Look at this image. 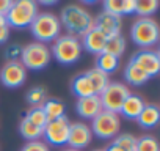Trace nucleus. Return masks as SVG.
<instances>
[{
    "mask_svg": "<svg viewBox=\"0 0 160 151\" xmlns=\"http://www.w3.org/2000/svg\"><path fill=\"white\" fill-rule=\"evenodd\" d=\"M58 19H60V24L74 38L87 35L94 27V18L80 5H68V7H64Z\"/></svg>",
    "mask_w": 160,
    "mask_h": 151,
    "instance_id": "nucleus-1",
    "label": "nucleus"
},
{
    "mask_svg": "<svg viewBox=\"0 0 160 151\" xmlns=\"http://www.w3.org/2000/svg\"><path fill=\"white\" fill-rule=\"evenodd\" d=\"M82 50L83 47L78 38L64 35V36H58L53 41L50 47V55H53V58L61 65H74L82 57Z\"/></svg>",
    "mask_w": 160,
    "mask_h": 151,
    "instance_id": "nucleus-2",
    "label": "nucleus"
},
{
    "mask_svg": "<svg viewBox=\"0 0 160 151\" xmlns=\"http://www.w3.org/2000/svg\"><path fill=\"white\" fill-rule=\"evenodd\" d=\"M33 36L38 39V43H50L55 41L60 36L61 24L60 19L52 13H38L35 21L30 25Z\"/></svg>",
    "mask_w": 160,
    "mask_h": 151,
    "instance_id": "nucleus-3",
    "label": "nucleus"
},
{
    "mask_svg": "<svg viewBox=\"0 0 160 151\" xmlns=\"http://www.w3.org/2000/svg\"><path fill=\"white\" fill-rule=\"evenodd\" d=\"M38 16V3L33 0H18L13 2L7 18L8 27L14 29H25L30 27L35 18Z\"/></svg>",
    "mask_w": 160,
    "mask_h": 151,
    "instance_id": "nucleus-4",
    "label": "nucleus"
},
{
    "mask_svg": "<svg viewBox=\"0 0 160 151\" xmlns=\"http://www.w3.org/2000/svg\"><path fill=\"white\" fill-rule=\"evenodd\" d=\"M130 36L137 46L144 49L152 47L158 43V36H160L158 24L151 18H140L133 22L130 29Z\"/></svg>",
    "mask_w": 160,
    "mask_h": 151,
    "instance_id": "nucleus-5",
    "label": "nucleus"
},
{
    "mask_svg": "<svg viewBox=\"0 0 160 151\" xmlns=\"http://www.w3.org/2000/svg\"><path fill=\"white\" fill-rule=\"evenodd\" d=\"M50 49L42 43H30L22 47V66L32 71H41L50 63Z\"/></svg>",
    "mask_w": 160,
    "mask_h": 151,
    "instance_id": "nucleus-6",
    "label": "nucleus"
},
{
    "mask_svg": "<svg viewBox=\"0 0 160 151\" xmlns=\"http://www.w3.org/2000/svg\"><path fill=\"white\" fill-rule=\"evenodd\" d=\"M91 132L99 138H112L116 137L121 129V120L118 113L102 110L96 118L91 120Z\"/></svg>",
    "mask_w": 160,
    "mask_h": 151,
    "instance_id": "nucleus-7",
    "label": "nucleus"
},
{
    "mask_svg": "<svg viewBox=\"0 0 160 151\" xmlns=\"http://www.w3.org/2000/svg\"><path fill=\"white\" fill-rule=\"evenodd\" d=\"M129 95H130V91L126 85L113 82V84H108L105 87V90L99 95V99H101L104 110L119 113V110H121V107H122V104H124V101L127 99Z\"/></svg>",
    "mask_w": 160,
    "mask_h": 151,
    "instance_id": "nucleus-8",
    "label": "nucleus"
},
{
    "mask_svg": "<svg viewBox=\"0 0 160 151\" xmlns=\"http://www.w3.org/2000/svg\"><path fill=\"white\" fill-rule=\"evenodd\" d=\"M69 128H71V121L68 120V117H60L57 120L47 121V124L42 129V135L46 137V140L53 145V146H61L68 143V137H69Z\"/></svg>",
    "mask_w": 160,
    "mask_h": 151,
    "instance_id": "nucleus-9",
    "label": "nucleus"
},
{
    "mask_svg": "<svg viewBox=\"0 0 160 151\" xmlns=\"http://www.w3.org/2000/svg\"><path fill=\"white\" fill-rule=\"evenodd\" d=\"M27 79V69L22 66L21 61L5 63L0 69V82L8 88H18L21 87Z\"/></svg>",
    "mask_w": 160,
    "mask_h": 151,
    "instance_id": "nucleus-10",
    "label": "nucleus"
},
{
    "mask_svg": "<svg viewBox=\"0 0 160 151\" xmlns=\"http://www.w3.org/2000/svg\"><path fill=\"white\" fill-rule=\"evenodd\" d=\"M130 63L137 65L141 71H144L149 76V77H154V76H157L158 71H160V54L157 50L143 49V50H138L130 58Z\"/></svg>",
    "mask_w": 160,
    "mask_h": 151,
    "instance_id": "nucleus-11",
    "label": "nucleus"
},
{
    "mask_svg": "<svg viewBox=\"0 0 160 151\" xmlns=\"http://www.w3.org/2000/svg\"><path fill=\"white\" fill-rule=\"evenodd\" d=\"M93 138V132L88 124L85 123H72L69 128V137H68V145L72 149H82L90 145Z\"/></svg>",
    "mask_w": 160,
    "mask_h": 151,
    "instance_id": "nucleus-12",
    "label": "nucleus"
},
{
    "mask_svg": "<svg viewBox=\"0 0 160 151\" xmlns=\"http://www.w3.org/2000/svg\"><path fill=\"white\" fill-rule=\"evenodd\" d=\"M94 29H98L107 38L118 36V35H121V18L102 11L94 19Z\"/></svg>",
    "mask_w": 160,
    "mask_h": 151,
    "instance_id": "nucleus-13",
    "label": "nucleus"
},
{
    "mask_svg": "<svg viewBox=\"0 0 160 151\" xmlns=\"http://www.w3.org/2000/svg\"><path fill=\"white\" fill-rule=\"evenodd\" d=\"M75 110H77V113L82 117V118L93 120L104 109H102V104H101L99 96L98 95H91V96H87V98H78L77 99V104H75Z\"/></svg>",
    "mask_w": 160,
    "mask_h": 151,
    "instance_id": "nucleus-14",
    "label": "nucleus"
},
{
    "mask_svg": "<svg viewBox=\"0 0 160 151\" xmlns=\"http://www.w3.org/2000/svg\"><path fill=\"white\" fill-rule=\"evenodd\" d=\"M80 43H82V47L87 49L88 52L99 55V54L104 52V47H105V43H107V36L104 33H101L98 29L93 27L87 35H83V39Z\"/></svg>",
    "mask_w": 160,
    "mask_h": 151,
    "instance_id": "nucleus-15",
    "label": "nucleus"
},
{
    "mask_svg": "<svg viewBox=\"0 0 160 151\" xmlns=\"http://www.w3.org/2000/svg\"><path fill=\"white\" fill-rule=\"evenodd\" d=\"M135 2L137 0H107L104 2V11L121 18L122 14L135 13Z\"/></svg>",
    "mask_w": 160,
    "mask_h": 151,
    "instance_id": "nucleus-16",
    "label": "nucleus"
},
{
    "mask_svg": "<svg viewBox=\"0 0 160 151\" xmlns=\"http://www.w3.org/2000/svg\"><path fill=\"white\" fill-rule=\"evenodd\" d=\"M144 106H146V102H144L140 96L130 93V95L127 96V99L124 101V104H122L119 113H122V117L127 118V120H137Z\"/></svg>",
    "mask_w": 160,
    "mask_h": 151,
    "instance_id": "nucleus-17",
    "label": "nucleus"
},
{
    "mask_svg": "<svg viewBox=\"0 0 160 151\" xmlns=\"http://www.w3.org/2000/svg\"><path fill=\"white\" fill-rule=\"evenodd\" d=\"M160 120V110L155 104H146L141 110V113L138 115L137 121L141 128L144 129H151V128H155V124L158 123Z\"/></svg>",
    "mask_w": 160,
    "mask_h": 151,
    "instance_id": "nucleus-18",
    "label": "nucleus"
},
{
    "mask_svg": "<svg viewBox=\"0 0 160 151\" xmlns=\"http://www.w3.org/2000/svg\"><path fill=\"white\" fill-rule=\"evenodd\" d=\"M124 79H126L127 84L135 85V87H140V85H144L151 77L144 71H141L137 65H133V63L129 61L127 66H126V69H124Z\"/></svg>",
    "mask_w": 160,
    "mask_h": 151,
    "instance_id": "nucleus-19",
    "label": "nucleus"
},
{
    "mask_svg": "<svg viewBox=\"0 0 160 151\" xmlns=\"http://www.w3.org/2000/svg\"><path fill=\"white\" fill-rule=\"evenodd\" d=\"M85 76L88 77V81H90V84H91V87H93L94 95H98V96H99V95L105 90V87L110 84L108 76H107L105 72H102L101 69H98V68H93V69L87 71Z\"/></svg>",
    "mask_w": 160,
    "mask_h": 151,
    "instance_id": "nucleus-20",
    "label": "nucleus"
},
{
    "mask_svg": "<svg viewBox=\"0 0 160 151\" xmlns=\"http://www.w3.org/2000/svg\"><path fill=\"white\" fill-rule=\"evenodd\" d=\"M71 90H72V93L77 98H87V96L94 95L93 87H91V84H90V81H88V77L85 74H78L77 77L72 81Z\"/></svg>",
    "mask_w": 160,
    "mask_h": 151,
    "instance_id": "nucleus-21",
    "label": "nucleus"
},
{
    "mask_svg": "<svg viewBox=\"0 0 160 151\" xmlns=\"http://www.w3.org/2000/svg\"><path fill=\"white\" fill-rule=\"evenodd\" d=\"M94 68L101 69L102 72H105V74L108 76V74L115 72V71L119 68V58H116V57H113V55H110V54H107V52H102V54L98 55V58H96V66H94Z\"/></svg>",
    "mask_w": 160,
    "mask_h": 151,
    "instance_id": "nucleus-22",
    "label": "nucleus"
},
{
    "mask_svg": "<svg viewBox=\"0 0 160 151\" xmlns=\"http://www.w3.org/2000/svg\"><path fill=\"white\" fill-rule=\"evenodd\" d=\"M42 110L47 117V121H52V120H57L60 117L64 115V104L61 101H57V99H49L46 101L42 106Z\"/></svg>",
    "mask_w": 160,
    "mask_h": 151,
    "instance_id": "nucleus-23",
    "label": "nucleus"
},
{
    "mask_svg": "<svg viewBox=\"0 0 160 151\" xmlns=\"http://www.w3.org/2000/svg\"><path fill=\"white\" fill-rule=\"evenodd\" d=\"M126 50V39L118 35V36H113V38H107V43H105V47H104V52L119 58Z\"/></svg>",
    "mask_w": 160,
    "mask_h": 151,
    "instance_id": "nucleus-24",
    "label": "nucleus"
},
{
    "mask_svg": "<svg viewBox=\"0 0 160 151\" xmlns=\"http://www.w3.org/2000/svg\"><path fill=\"white\" fill-rule=\"evenodd\" d=\"M19 132L24 138L30 140V142H35L38 140L39 137H42V129L41 128H36L35 124H32L30 121H27L25 118H22L21 124H19Z\"/></svg>",
    "mask_w": 160,
    "mask_h": 151,
    "instance_id": "nucleus-25",
    "label": "nucleus"
},
{
    "mask_svg": "<svg viewBox=\"0 0 160 151\" xmlns=\"http://www.w3.org/2000/svg\"><path fill=\"white\" fill-rule=\"evenodd\" d=\"M158 8L157 0H141V2H135V13L140 18H149L154 14Z\"/></svg>",
    "mask_w": 160,
    "mask_h": 151,
    "instance_id": "nucleus-26",
    "label": "nucleus"
},
{
    "mask_svg": "<svg viewBox=\"0 0 160 151\" xmlns=\"http://www.w3.org/2000/svg\"><path fill=\"white\" fill-rule=\"evenodd\" d=\"M24 118L27 121H30L32 124H35L36 128H41V129H44V126L47 124V117H46L42 107H32Z\"/></svg>",
    "mask_w": 160,
    "mask_h": 151,
    "instance_id": "nucleus-27",
    "label": "nucleus"
},
{
    "mask_svg": "<svg viewBox=\"0 0 160 151\" xmlns=\"http://www.w3.org/2000/svg\"><path fill=\"white\" fill-rule=\"evenodd\" d=\"M27 101L32 107H41L47 99H46V90L42 87H35L27 93Z\"/></svg>",
    "mask_w": 160,
    "mask_h": 151,
    "instance_id": "nucleus-28",
    "label": "nucleus"
},
{
    "mask_svg": "<svg viewBox=\"0 0 160 151\" xmlns=\"http://www.w3.org/2000/svg\"><path fill=\"white\" fill-rule=\"evenodd\" d=\"M137 142L138 138L132 134H121L115 138V143L119 145L124 151H137Z\"/></svg>",
    "mask_w": 160,
    "mask_h": 151,
    "instance_id": "nucleus-29",
    "label": "nucleus"
},
{
    "mask_svg": "<svg viewBox=\"0 0 160 151\" xmlns=\"http://www.w3.org/2000/svg\"><path fill=\"white\" fill-rule=\"evenodd\" d=\"M137 151H158V143L154 137L144 135L137 142Z\"/></svg>",
    "mask_w": 160,
    "mask_h": 151,
    "instance_id": "nucleus-30",
    "label": "nucleus"
},
{
    "mask_svg": "<svg viewBox=\"0 0 160 151\" xmlns=\"http://www.w3.org/2000/svg\"><path fill=\"white\" fill-rule=\"evenodd\" d=\"M21 55H22V47L14 44V46H10L5 52V57L8 60V63H13V61H19L21 60Z\"/></svg>",
    "mask_w": 160,
    "mask_h": 151,
    "instance_id": "nucleus-31",
    "label": "nucleus"
},
{
    "mask_svg": "<svg viewBox=\"0 0 160 151\" xmlns=\"http://www.w3.org/2000/svg\"><path fill=\"white\" fill-rule=\"evenodd\" d=\"M21 151H49L47 145L39 142V140H35V142H28Z\"/></svg>",
    "mask_w": 160,
    "mask_h": 151,
    "instance_id": "nucleus-32",
    "label": "nucleus"
},
{
    "mask_svg": "<svg viewBox=\"0 0 160 151\" xmlns=\"http://www.w3.org/2000/svg\"><path fill=\"white\" fill-rule=\"evenodd\" d=\"M11 5H13L11 0H0V16H7Z\"/></svg>",
    "mask_w": 160,
    "mask_h": 151,
    "instance_id": "nucleus-33",
    "label": "nucleus"
},
{
    "mask_svg": "<svg viewBox=\"0 0 160 151\" xmlns=\"http://www.w3.org/2000/svg\"><path fill=\"white\" fill-rule=\"evenodd\" d=\"M10 36V27H3V29H0V44H3Z\"/></svg>",
    "mask_w": 160,
    "mask_h": 151,
    "instance_id": "nucleus-34",
    "label": "nucleus"
},
{
    "mask_svg": "<svg viewBox=\"0 0 160 151\" xmlns=\"http://www.w3.org/2000/svg\"><path fill=\"white\" fill-rule=\"evenodd\" d=\"M104 151H124V149H122L119 145H116V143L113 142V143H110V145H108V146H107Z\"/></svg>",
    "mask_w": 160,
    "mask_h": 151,
    "instance_id": "nucleus-35",
    "label": "nucleus"
},
{
    "mask_svg": "<svg viewBox=\"0 0 160 151\" xmlns=\"http://www.w3.org/2000/svg\"><path fill=\"white\" fill-rule=\"evenodd\" d=\"M3 27H8V22L5 16H0V29H3Z\"/></svg>",
    "mask_w": 160,
    "mask_h": 151,
    "instance_id": "nucleus-36",
    "label": "nucleus"
},
{
    "mask_svg": "<svg viewBox=\"0 0 160 151\" xmlns=\"http://www.w3.org/2000/svg\"><path fill=\"white\" fill-rule=\"evenodd\" d=\"M41 5H46V7H50V5H55V2H41Z\"/></svg>",
    "mask_w": 160,
    "mask_h": 151,
    "instance_id": "nucleus-37",
    "label": "nucleus"
},
{
    "mask_svg": "<svg viewBox=\"0 0 160 151\" xmlns=\"http://www.w3.org/2000/svg\"><path fill=\"white\" fill-rule=\"evenodd\" d=\"M64 151H77V149H72V148H69V149H64Z\"/></svg>",
    "mask_w": 160,
    "mask_h": 151,
    "instance_id": "nucleus-38",
    "label": "nucleus"
},
{
    "mask_svg": "<svg viewBox=\"0 0 160 151\" xmlns=\"http://www.w3.org/2000/svg\"><path fill=\"white\" fill-rule=\"evenodd\" d=\"M94 151H104V149H94Z\"/></svg>",
    "mask_w": 160,
    "mask_h": 151,
    "instance_id": "nucleus-39",
    "label": "nucleus"
}]
</instances>
